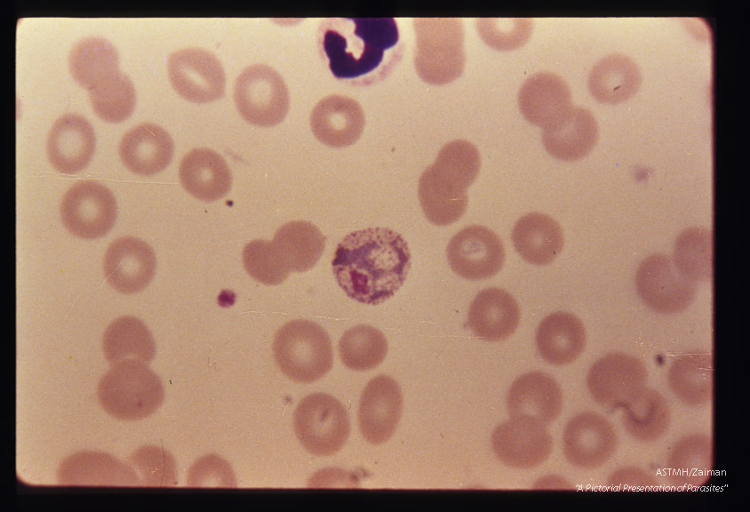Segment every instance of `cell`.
Segmentation results:
<instances>
[{"label": "cell", "instance_id": "836d02e7", "mask_svg": "<svg viewBox=\"0 0 750 512\" xmlns=\"http://www.w3.org/2000/svg\"><path fill=\"white\" fill-rule=\"evenodd\" d=\"M622 420L626 431L634 439L656 441L670 425L668 403L658 390L645 386L623 407Z\"/></svg>", "mask_w": 750, "mask_h": 512}, {"label": "cell", "instance_id": "4fadbf2b", "mask_svg": "<svg viewBox=\"0 0 750 512\" xmlns=\"http://www.w3.org/2000/svg\"><path fill=\"white\" fill-rule=\"evenodd\" d=\"M491 446L497 458L516 468H531L545 462L553 450L547 425L530 417H511L496 427Z\"/></svg>", "mask_w": 750, "mask_h": 512}, {"label": "cell", "instance_id": "1f68e13d", "mask_svg": "<svg viewBox=\"0 0 750 512\" xmlns=\"http://www.w3.org/2000/svg\"><path fill=\"white\" fill-rule=\"evenodd\" d=\"M272 243L291 273L305 272L311 269L322 256L325 237L314 224L298 220L283 225Z\"/></svg>", "mask_w": 750, "mask_h": 512}, {"label": "cell", "instance_id": "e575fe53", "mask_svg": "<svg viewBox=\"0 0 750 512\" xmlns=\"http://www.w3.org/2000/svg\"><path fill=\"white\" fill-rule=\"evenodd\" d=\"M118 53L107 39L87 36L77 42L68 56L73 78L88 91L118 71Z\"/></svg>", "mask_w": 750, "mask_h": 512}, {"label": "cell", "instance_id": "4dcf8cb0", "mask_svg": "<svg viewBox=\"0 0 750 512\" xmlns=\"http://www.w3.org/2000/svg\"><path fill=\"white\" fill-rule=\"evenodd\" d=\"M667 382L672 393L689 406H700L713 397V357L707 352H690L670 365Z\"/></svg>", "mask_w": 750, "mask_h": 512}, {"label": "cell", "instance_id": "52a82bcc", "mask_svg": "<svg viewBox=\"0 0 750 512\" xmlns=\"http://www.w3.org/2000/svg\"><path fill=\"white\" fill-rule=\"evenodd\" d=\"M293 426L303 447L316 456L338 452L350 432L346 408L325 393H314L301 399L293 414Z\"/></svg>", "mask_w": 750, "mask_h": 512}, {"label": "cell", "instance_id": "b9f144b4", "mask_svg": "<svg viewBox=\"0 0 750 512\" xmlns=\"http://www.w3.org/2000/svg\"><path fill=\"white\" fill-rule=\"evenodd\" d=\"M609 485L618 490H650L658 486V482L644 469L626 466L610 475Z\"/></svg>", "mask_w": 750, "mask_h": 512}, {"label": "cell", "instance_id": "4316f807", "mask_svg": "<svg viewBox=\"0 0 750 512\" xmlns=\"http://www.w3.org/2000/svg\"><path fill=\"white\" fill-rule=\"evenodd\" d=\"M586 329L575 315L558 311L546 316L536 332V346L541 357L554 365L573 363L583 353Z\"/></svg>", "mask_w": 750, "mask_h": 512}, {"label": "cell", "instance_id": "6da1fadb", "mask_svg": "<svg viewBox=\"0 0 750 512\" xmlns=\"http://www.w3.org/2000/svg\"><path fill=\"white\" fill-rule=\"evenodd\" d=\"M331 266L335 279L349 298L378 305L404 283L411 253L399 233L387 228H368L343 238Z\"/></svg>", "mask_w": 750, "mask_h": 512}, {"label": "cell", "instance_id": "9c48e42d", "mask_svg": "<svg viewBox=\"0 0 750 512\" xmlns=\"http://www.w3.org/2000/svg\"><path fill=\"white\" fill-rule=\"evenodd\" d=\"M60 217L65 228L82 239L104 236L114 226L117 206L114 195L97 180L75 183L64 194Z\"/></svg>", "mask_w": 750, "mask_h": 512}, {"label": "cell", "instance_id": "7a4b0ae2", "mask_svg": "<svg viewBox=\"0 0 750 512\" xmlns=\"http://www.w3.org/2000/svg\"><path fill=\"white\" fill-rule=\"evenodd\" d=\"M400 34L394 18L331 19L322 47L336 78L369 85L385 78L401 59Z\"/></svg>", "mask_w": 750, "mask_h": 512}, {"label": "cell", "instance_id": "f1b7e54d", "mask_svg": "<svg viewBox=\"0 0 750 512\" xmlns=\"http://www.w3.org/2000/svg\"><path fill=\"white\" fill-rule=\"evenodd\" d=\"M511 237L519 255L527 262L539 266L551 263L564 244L559 223L539 212L521 217L514 226Z\"/></svg>", "mask_w": 750, "mask_h": 512}, {"label": "cell", "instance_id": "484cf974", "mask_svg": "<svg viewBox=\"0 0 750 512\" xmlns=\"http://www.w3.org/2000/svg\"><path fill=\"white\" fill-rule=\"evenodd\" d=\"M521 317L515 298L499 288L479 292L470 304L468 325L479 338L487 341H499L516 330Z\"/></svg>", "mask_w": 750, "mask_h": 512}, {"label": "cell", "instance_id": "74e56055", "mask_svg": "<svg viewBox=\"0 0 750 512\" xmlns=\"http://www.w3.org/2000/svg\"><path fill=\"white\" fill-rule=\"evenodd\" d=\"M342 363L354 371H368L379 365L387 353V342L378 329L361 324L344 332L339 342Z\"/></svg>", "mask_w": 750, "mask_h": 512}, {"label": "cell", "instance_id": "7c38bea8", "mask_svg": "<svg viewBox=\"0 0 750 512\" xmlns=\"http://www.w3.org/2000/svg\"><path fill=\"white\" fill-rule=\"evenodd\" d=\"M644 363L625 353H611L598 359L588 371L586 383L594 399L606 408H623L645 386Z\"/></svg>", "mask_w": 750, "mask_h": 512}, {"label": "cell", "instance_id": "d4e9b609", "mask_svg": "<svg viewBox=\"0 0 750 512\" xmlns=\"http://www.w3.org/2000/svg\"><path fill=\"white\" fill-rule=\"evenodd\" d=\"M518 105L527 121L543 128L572 106L571 92L558 75L538 72L522 84Z\"/></svg>", "mask_w": 750, "mask_h": 512}, {"label": "cell", "instance_id": "f35d334b", "mask_svg": "<svg viewBox=\"0 0 750 512\" xmlns=\"http://www.w3.org/2000/svg\"><path fill=\"white\" fill-rule=\"evenodd\" d=\"M134 470L140 486H173L176 484V466L167 451L148 445L138 449L127 462Z\"/></svg>", "mask_w": 750, "mask_h": 512}, {"label": "cell", "instance_id": "5bb4252c", "mask_svg": "<svg viewBox=\"0 0 750 512\" xmlns=\"http://www.w3.org/2000/svg\"><path fill=\"white\" fill-rule=\"evenodd\" d=\"M446 252L451 269L468 280L495 276L505 261L500 238L488 228L478 225L466 227L454 235Z\"/></svg>", "mask_w": 750, "mask_h": 512}, {"label": "cell", "instance_id": "5b68a950", "mask_svg": "<svg viewBox=\"0 0 750 512\" xmlns=\"http://www.w3.org/2000/svg\"><path fill=\"white\" fill-rule=\"evenodd\" d=\"M416 35L414 66L420 78L441 85L457 79L464 71L465 30L459 18H414Z\"/></svg>", "mask_w": 750, "mask_h": 512}, {"label": "cell", "instance_id": "9a60e30c", "mask_svg": "<svg viewBox=\"0 0 750 512\" xmlns=\"http://www.w3.org/2000/svg\"><path fill=\"white\" fill-rule=\"evenodd\" d=\"M563 452L575 467L595 468L614 454L618 436L611 422L595 412H581L569 420L563 434Z\"/></svg>", "mask_w": 750, "mask_h": 512}, {"label": "cell", "instance_id": "83f0119b", "mask_svg": "<svg viewBox=\"0 0 750 512\" xmlns=\"http://www.w3.org/2000/svg\"><path fill=\"white\" fill-rule=\"evenodd\" d=\"M713 471V440L703 434H691L678 440L666 464V478L674 487L692 489L704 485Z\"/></svg>", "mask_w": 750, "mask_h": 512}, {"label": "cell", "instance_id": "30bf717a", "mask_svg": "<svg viewBox=\"0 0 750 512\" xmlns=\"http://www.w3.org/2000/svg\"><path fill=\"white\" fill-rule=\"evenodd\" d=\"M635 286L642 302L661 314L685 310L697 292V283L683 276L662 253H654L642 261L635 273Z\"/></svg>", "mask_w": 750, "mask_h": 512}, {"label": "cell", "instance_id": "d6a6232c", "mask_svg": "<svg viewBox=\"0 0 750 512\" xmlns=\"http://www.w3.org/2000/svg\"><path fill=\"white\" fill-rule=\"evenodd\" d=\"M102 350L110 365L127 359L148 364L155 356L156 344L152 333L141 320L124 316L106 328Z\"/></svg>", "mask_w": 750, "mask_h": 512}, {"label": "cell", "instance_id": "8992f818", "mask_svg": "<svg viewBox=\"0 0 750 512\" xmlns=\"http://www.w3.org/2000/svg\"><path fill=\"white\" fill-rule=\"evenodd\" d=\"M272 350L281 371L296 382L315 381L332 367L329 335L309 320L297 319L283 324L275 335Z\"/></svg>", "mask_w": 750, "mask_h": 512}, {"label": "cell", "instance_id": "ba28073f", "mask_svg": "<svg viewBox=\"0 0 750 512\" xmlns=\"http://www.w3.org/2000/svg\"><path fill=\"white\" fill-rule=\"evenodd\" d=\"M234 100L241 116L258 126H274L286 116L289 91L281 75L267 64L245 68L237 76Z\"/></svg>", "mask_w": 750, "mask_h": 512}, {"label": "cell", "instance_id": "277c9868", "mask_svg": "<svg viewBox=\"0 0 750 512\" xmlns=\"http://www.w3.org/2000/svg\"><path fill=\"white\" fill-rule=\"evenodd\" d=\"M164 391L158 375L147 363L127 359L111 365L100 380L97 397L100 406L121 420L148 417L162 404Z\"/></svg>", "mask_w": 750, "mask_h": 512}, {"label": "cell", "instance_id": "ffe728a7", "mask_svg": "<svg viewBox=\"0 0 750 512\" xmlns=\"http://www.w3.org/2000/svg\"><path fill=\"white\" fill-rule=\"evenodd\" d=\"M598 125L586 108L571 106L542 129V143L553 156L577 161L586 156L598 140Z\"/></svg>", "mask_w": 750, "mask_h": 512}, {"label": "cell", "instance_id": "e0dca14e", "mask_svg": "<svg viewBox=\"0 0 750 512\" xmlns=\"http://www.w3.org/2000/svg\"><path fill=\"white\" fill-rule=\"evenodd\" d=\"M403 409L397 383L387 375L371 380L364 388L358 409L361 434L372 444L387 441L395 432Z\"/></svg>", "mask_w": 750, "mask_h": 512}, {"label": "cell", "instance_id": "ac0fdd59", "mask_svg": "<svg viewBox=\"0 0 750 512\" xmlns=\"http://www.w3.org/2000/svg\"><path fill=\"white\" fill-rule=\"evenodd\" d=\"M95 144V133L89 121L80 115L67 113L55 120L48 133V159L58 172L74 174L89 164Z\"/></svg>", "mask_w": 750, "mask_h": 512}, {"label": "cell", "instance_id": "8fae6325", "mask_svg": "<svg viewBox=\"0 0 750 512\" xmlns=\"http://www.w3.org/2000/svg\"><path fill=\"white\" fill-rule=\"evenodd\" d=\"M167 70L173 89L187 100L207 103L224 94V68L207 50L188 47L173 52L168 58Z\"/></svg>", "mask_w": 750, "mask_h": 512}, {"label": "cell", "instance_id": "60d3db41", "mask_svg": "<svg viewBox=\"0 0 750 512\" xmlns=\"http://www.w3.org/2000/svg\"><path fill=\"white\" fill-rule=\"evenodd\" d=\"M481 38L491 48L515 50L523 45L532 33L529 18H480L476 23Z\"/></svg>", "mask_w": 750, "mask_h": 512}, {"label": "cell", "instance_id": "d590c367", "mask_svg": "<svg viewBox=\"0 0 750 512\" xmlns=\"http://www.w3.org/2000/svg\"><path fill=\"white\" fill-rule=\"evenodd\" d=\"M673 263L677 270L692 282L712 277V231L706 228L690 227L676 238Z\"/></svg>", "mask_w": 750, "mask_h": 512}, {"label": "cell", "instance_id": "3957f363", "mask_svg": "<svg viewBox=\"0 0 750 512\" xmlns=\"http://www.w3.org/2000/svg\"><path fill=\"white\" fill-rule=\"evenodd\" d=\"M481 167L478 149L455 140L445 144L419 180L418 194L426 217L437 226L456 222L467 207V188Z\"/></svg>", "mask_w": 750, "mask_h": 512}, {"label": "cell", "instance_id": "cb8c5ba5", "mask_svg": "<svg viewBox=\"0 0 750 512\" xmlns=\"http://www.w3.org/2000/svg\"><path fill=\"white\" fill-rule=\"evenodd\" d=\"M179 178L182 187L194 197L216 201L230 190L232 175L224 158L208 148H195L181 159Z\"/></svg>", "mask_w": 750, "mask_h": 512}, {"label": "cell", "instance_id": "7402d4cb", "mask_svg": "<svg viewBox=\"0 0 750 512\" xmlns=\"http://www.w3.org/2000/svg\"><path fill=\"white\" fill-rule=\"evenodd\" d=\"M57 479L62 485L140 486L128 463L97 451H81L64 459Z\"/></svg>", "mask_w": 750, "mask_h": 512}, {"label": "cell", "instance_id": "f546056e", "mask_svg": "<svg viewBox=\"0 0 750 512\" xmlns=\"http://www.w3.org/2000/svg\"><path fill=\"white\" fill-rule=\"evenodd\" d=\"M641 82L637 65L626 55L613 53L602 58L593 67L588 89L597 101L618 104L633 97Z\"/></svg>", "mask_w": 750, "mask_h": 512}, {"label": "cell", "instance_id": "d6986e66", "mask_svg": "<svg viewBox=\"0 0 750 512\" xmlns=\"http://www.w3.org/2000/svg\"><path fill=\"white\" fill-rule=\"evenodd\" d=\"M365 124L363 110L355 100L339 94L321 99L310 115V127L322 143L347 147L360 138Z\"/></svg>", "mask_w": 750, "mask_h": 512}, {"label": "cell", "instance_id": "2e32d148", "mask_svg": "<svg viewBox=\"0 0 750 512\" xmlns=\"http://www.w3.org/2000/svg\"><path fill=\"white\" fill-rule=\"evenodd\" d=\"M156 257L143 240L126 236L108 247L103 270L108 283L117 292L131 294L146 288L155 276Z\"/></svg>", "mask_w": 750, "mask_h": 512}, {"label": "cell", "instance_id": "44dd1931", "mask_svg": "<svg viewBox=\"0 0 750 512\" xmlns=\"http://www.w3.org/2000/svg\"><path fill=\"white\" fill-rule=\"evenodd\" d=\"M510 417H530L550 424L561 414L562 393L550 374L535 371L516 379L507 396Z\"/></svg>", "mask_w": 750, "mask_h": 512}, {"label": "cell", "instance_id": "8d00e7d4", "mask_svg": "<svg viewBox=\"0 0 750 512\" xmlns=\"http://www.w3.org/2000/svg\"><path fill=\"white\" fill-rule=\"evenodd\" d=\"M88 92L94 113L106 122H123L133 112L135 89L129 76L120 70Z\"/></svg>", "mask_w": 750, "mask_h": 512}, {"label": "cell", "instance_id": "ab89813d", "mask_svg": "<svg viewBox=\"0 0 750 512\" xmlns=\"http://www.w3.org/2000/svg\"><path fill=\"white\" fill-rule=\"evenodd\" d=\"M243 262L247 273L266 285L279 284L291 274L272 241L256 239L248 243L243 251Z\"/></svg>", "mask_w": 750, "mask_h": 512}, {"label": "cell", "instance_id": "603a6c76", "mask_svg": "<svg viewBox=\"0 0 750 512\" xmlns=\"http://www.w3.org/2000/svg\"><path fill=\"white\" fill-rule=\"evenodd\" d=\"M174 145L170 134L154 123H141L124 133L118 153L123 164L139 175H154L170 164Z\"/></svg>", "mask_w": 750, "mask_h": 512}]
</instances>
